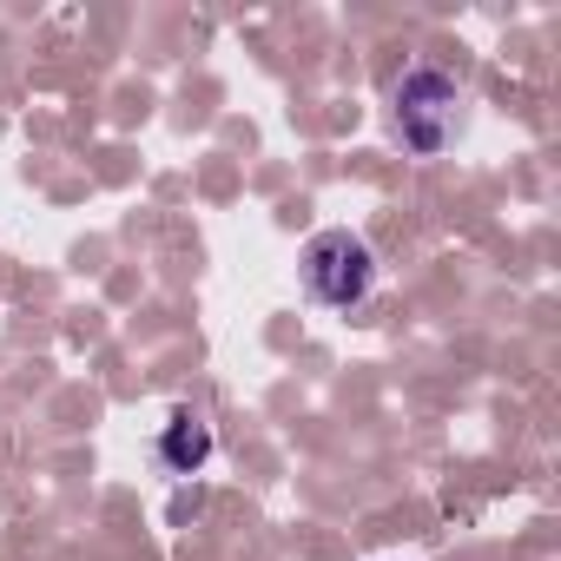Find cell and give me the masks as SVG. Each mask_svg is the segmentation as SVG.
Returning a JSON list of instances; mask_svg holds the SVG:
<instances>
[{
    "label": "cell",
    "instance_id": "7a4b0ae2",
    "mask_svg": "<svg viewBox=\"0 0 561 561\" xmlns=\"http://www.w3.org/2000/svg\"><path fill=\"white\" fill-rule=\"evenodd\" d=\"M305 291H311L318 305H331V311L364 305V298L377 291V251H370L357 231H344V225L318 231V238L305 244Z\"/></svg>",
    "mask_w": 561,
    "mask_h": 561
},
{
    "label": "cell",
    "instance_id": "3957f363",
    "mask_svg": "<svg viewBox=\"0 0 561 561\" xmlns=\"http://www.w3.org/2000/svg\"><path fill=\"white\" fill-rule=\"evenodd\" d=\"M205 456H211V423H205L198 410H172L165 430H159V462H165L172 476H198Z\"/></svg>",
    "mask_w": 561,
    "mask_h": 561
},
{
    "label": "cell",
    "instance_id": "6da1fadb",
    "mask_svg": "<svg viewBox=\"0 0 561 561\" xmlns=\"http://www.w3.org/2000/svg\"><path fill=\"white\" fill-rule=\"evenodd\" d=\"M456 113H462V93H456V80H449L443 67H410V73L397 80L390 119H397V139H403L416 159H436V152L456 139Z\"/></svg>",
    "mask_w": 561,
    "mask_h": 561
}]
</instances>
